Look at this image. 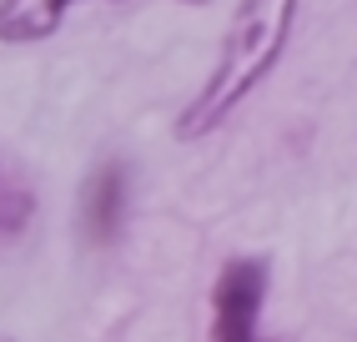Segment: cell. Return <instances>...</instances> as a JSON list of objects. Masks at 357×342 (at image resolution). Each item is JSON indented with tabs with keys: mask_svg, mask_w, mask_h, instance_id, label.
Instances as JSON below:
<instances>
[{
	"mask_svg": "<svg viewBox=\"0 0 357 342\" xmlns=\"http://www.w3.org/2000/svg\"><path fill=\"white\" fill-rule=\"evenodd\" d=\"M302 0H242L231 15V31L222 40V56L211 66L206 86L192 96V106L176 116V141H202L211 131H222L231 111H242V101L277 70L282 51L292 40Z\"/></svg>",
	"mask_w": 357,
	"mask_h": 342,
	"instance_id": "6da1fadb",
	"label": "cell"
},
{
	"mask_svg": "<svg viewBox=\"0 0 357 342\" xmlns=\"http://www.w3.org/2000/svg\"><path fill=\"white\" fill-rule=\"evenodd\" d=\"M31 216H36V197L10 177V171H0V237L26 232Z\"/></svg>",
	"mask_w": 357,
	"mask_h": 342,
	"instance_id": "5b68a950",
	"label": "cell"
},
{
	"mask_svg": "<svg viewBox=\"0 0 357 342\" xmlns=\"http://www.w3.org/2000/svg\"><path fill=\"white\" fill-rule=\"evenodd\" d=\"M272 272L261 257H236L211 287V342H267L261 337V302Z\"/></svg>",
	"mask_w": 357,
	"mask_h": 342,
	"instance_id": "7a4b0ae2",
	"label": "cell"
},
{
	"mask_svg": "<svg viewBox=\"0 0 357 342\" xmlns=\"http://www.w3.org/2000/svg\"><path fill=\"white\" fill-rule=\"evenodd\" d=\"M186 6H206V0H186Z\"/></svg>",
	"mask_w": 357,
	"mask_h": 342,
	"instance_id": "8992f818",
	"label": "cell"
},
{
	"mask_svg": "<svg viewBox=\"0 0 357 342\" xmlns=\"http://www.w3.org/2000/svg\"><path fill=\"white\" fill-rule=\"evenodd\" d=\"M131 207V166L126 161H101L81 186V232L91 247H111L126 227Z\"/></svg>",
	"mask_w": 357,
	"mask_h": 342,
	"instance_id": "3957f363",
	"label": "cell"
},
{
	"mask_svg": "<svg viewBox=\"0 0 357 342\" xmlns=\"http://www.w3.org/2000/svg\"><path fill=\"white\" fill-rule=\"evenodd\" d=\"M76 0H0V40H40L61 31Z\"/></svg>",
	"mask_w": 357,
	"mask_h": 342,
	"instance_id": "277c9868",
	"label": "cell"
}]
</instances>
